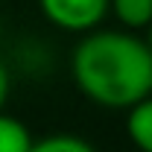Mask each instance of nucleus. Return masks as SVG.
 Segmentation results:
<instances>
[{"instance_id":"nucleus-1","label":"nucleus","mask_w":152,"mask_h":152,"mask_svg":"<svg viewBox=\"0 0 152 152\" xmlns=\"http://www.w3.org/2000/svg\"><path fill=\"white\" fill-rule=\"evenodd\" d=\"M70 76L94 105L126 111L152 94V50L132 29H91L70 53Z\"/></svg>"},{"instance_id":"nucleus-2","label":"nucleus","mask_w":152,"mask_h":152,"mask_svg":"<svg viewBox=\"0 0 152 152\" xmlns=\"http://www.w3.org/2000/svg\"><path fill=\"white\" fill-rule=\"evenodd\" d=\"M41 15L61 32H91L108 15V0H38Z\"/></svg>"},{"instance_id":"nucleus-3","label":"nucleus","mask_w":152,"mask_h":152,"mask_svg":"<svg viewBox=\"0 0 152 152\" xmlns=\"http://www.w3.org/2000/svg\"><path fill=\"white\" fill-rule=\"evenodd\" d=\"M126 134L137 152H152V94L126 108Z\"/></svg>"},{"instance_id":"nucleus-4","label":"nucleus","mask_w":152,"mask_h":152,"mask_svg":"<svg viewBox=\"0 0 152 152\" xmlns=\"http://www.w3.org/2000/svg\"><path fill=\"white\" fill-rule=\"evenodd\" d=\"M108 12H111L117 23H123L126 29H146L152 20V0H108Z\"/></svg>"},{"instance_id":"nucleus-5","label":"nucleus","mask_w":152,"mask_h":152,"mask_svg":"<svg viewBox=\"0 0 152 152\" xmlns=\"http://www.w3.org/2000/svg\"><path fill=\"white\" fill-rule=\"evenodd\" d=\"M32 140L35 137L26 129V123H20L18 117L0 111V152H29Z\"/></svg>"},{"instance_id":"nucleus-6","label":"nucleus","mask_w":152,"mask_h":152,"mask_svg":"<svg viewBox=\"0 0 152 152\" xmlns=\"http://www.w3.org/2000/svg\"><path fill=\"white\" fill-rule=\"evenodd\" d=\"M29 152H96L91 140L79 137V134H47L32 140Z\"/></svg>"},{"instance_id":"nucleus-7","label":"nucleus","mask_w":152,"mask_h":152,"mask_svg":"<svg viewBox=\"0 0 152 152\" xmlns=\"http://www.w3.org/2000/svg\"><path fill=\"white\" fill-rule=\"evenodd\" d=\"M12 94V76H9V67H6V61L0 58V111L6 108V99Z\"/></svg>"},{"instance_id":"nucleus-8","label":"nucleus","mask_w":152,"mask_h":152,"mask_svg":"<svg viewBox=\"0 0 152 152\" xmlns=\"http://www.w3.org/2000/svg\"><path fill=\"white\" fill-rule=\"evenodd\" d=\"M143 41L149 44V50H152V20H149V23H146V38H143Z\"/></svg>"}]
</instances>
